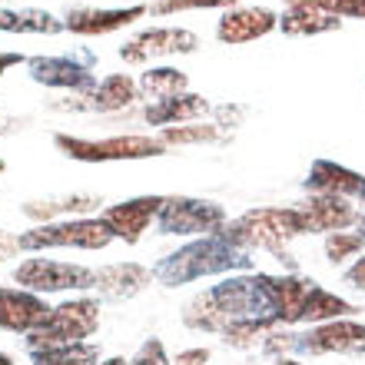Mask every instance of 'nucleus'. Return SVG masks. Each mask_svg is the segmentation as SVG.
Here are the masks:
<instances>
[{"instance_id": "nucleus-44", "label": "nucleus", "mask_w": 365, "mask_h": 365, "mask_svg": "<svg viewBox=\"0 0 365 365\" xmlns=\"http://www.w3.org/2000/svg\"><path fill=\"white\" fill-rule=\"evenodd\" d=\"M0 356H4V352H0Z\"/></svg>"}, {"instance_id": "nucleus-23", "label": "nucleus", "mask_w": 365, "mask_h": 365, "mask_svg": "<svg viewBox=\"0 0 365 365\" xmlns=\"http://www.w3.org/2000/svg\"><path fill=\"white\" fill-rule=\"evenodd\" d=\"M359 309L349 302V299L329 292V289L316 286L312 296L306 302V319L302 322H312V326H322V322H336V319H352Z\"/></svg>"}, {"instance_id": "nucleus-18", "label": "nucleus", "mask_w": 365, "mask_h": 365, "mask_svg": "<svg viewBox=\"0 0 365 365\" xmlns=\"http://www.w3.org/2000/svg\"><path fill=\"white\" fill-rule=\"evenodd\" d=\"M153 272L140 266V262H113L96 269V292L106 299H133L136 292H143L150 286Z\"/></svg>"}, {"instance_id": "nucleus-13", "label": "nucleus", "mask_w": 365, "mask_h": 365, "mask_svg": "<svg viewBox=\"0 0 365 365\" xmlns=\"http://www.w3.org/2000/svg\"><path fill=\"white\" fill-rule=\"evenodd\" d=\"M50 309L43 296L27 292V289H10L0 286V332H17V336H30L34 329L50 316Z\"/></svg>"}, {"instance_id": "nucleus-39", "label": "nucleus", "mask_w": 365, "mask_h": 365, "mask_svg": "<svg viewBox=\"0 0 365 365\" xmlns=\"http://www.w3.org/2000/svg\"><path fill=\"white\" fill-rule=\"evenodd\" d=\"M269 365H302V362H296L292 356H286V359H276V362H269Z\"/></svg>"}, {"instance_id": "nucleus-21", "label": "nucleus", "mask_w": 365, "mask_h": 365, "mask_svg": "<svg viewBox=\"0 0 365 365\" xmlns=\"http://www.w3.org/2000/svg\"><path fill=\"white\" fill-rule=\"evenodd\" d=\"M90 100L83 106L90 110H123L126 103H133L136 96V83L126 73H110V77L100 80V87L90 90Z\"/></svg>"}, {"instance_id": "nucleus-33", "label": "nucleus", "mask_w": 365, "mask_h": 365, "mask_svg": "<svg viewBox=\"0 0 365 365\" xmlns=\"http://www.w3.org/2000/svg\"><path fill=\"white\" fill-rule=\"evenodd\" d=\"M130 365H173V359L166 356L160 339H146L143 346L136 349V356L130 359Z\"/></svg>"}, {"instance_id": "nucleus-24", "label": "nucleus", "mask_w": 365, "mask_h": 365, "mask_svg": "<svg viewBox=\"0 0 365 365\" xmlns=\"http://www.w3.org/2000/svg\"><path fill=\"white\" fill-rule=\"evenodd\" d=\"M342 20L332 17V14H322V10H309V7H292L286 17L279 20L282 34L289 37H312V34H326V30H339Z\"/></svg>"}, {"instance_id": "nucleus-16", "label": "nucleus", "mask_w": 365, "mask_h": 365, "mask_svg": "<svg viewBox=\"0 0 365 365\" xmlns=\"http://www.w3.org/2000/svg\"><path fill=\"white\" fill-rule=\"evenodd\" d=\"M30 63V77L43 83V87H60V90H96L93 70L70 57H34Z\"/></svg>"}, {"instance_id": "nucleus-15", "label": "nucleus", "mask_w": 365, "mask_h": 365, "mask_svg": "<svg viewBox=\"0 0 365 365\" xmlns=\"http://www.w3.org/2000/svg\"><path fill=\"white\" fill-rule=\"evenodd\" d=\"M279 27V17L266 7H232L226 10L216 24L220 43H250L256 37H266L269 30Z\"/></svg>"}, {"instance_id": "nucleus-2", "label": "nucleus", "mask_w": 365, "mask_h": 365, "mask_svg": "<svg viewBox=\"0 0 365 365\" xmlns=\"http://www.w3.org/2000/svg\"><path fill=\"white\" fill-rule=\"evenodd\" d=\"M250 266L252 259L246 256V250L232 246L222 232H212V236H200V240L186 242L182 250L163 256L150 272L166 289H176V286H186V282H196L202 276L240 272V269H250Z\"/></svg>"}, {"instance_id": "nucleus-6", "label": "nucleus", "mask_w": 365, "mask_h": 365, "mask_svg": "<svg viewBox=\"0 0 365 365\" xmlns=\"http://www.w3.org/2000/svg\"><path fill=\"white\" fill-rule=\"evenodd\" d=\"M226 226V210L220 202L192 200V196H166L156 216V232L163 236H212Z\"/></svg>"}, {"instance_id": "nucleus-32", "label": "nucleus", "mask_w": 365, "mask_h": 365, "mask_svg": "<svg viewBox=\"0 0 365 365\" xmlns=\"http://www.w3.org/2000/svg\"><path fill=\"white\" fill-rule=\"evenodd\" d=\"M240 0H156V14H173V10H200V7H236Z\"/></svg>"}, {"instance_id": "nucleus-20", "label": "nucleus", "mask_w": 365, "mask_h": 365, "mask_svg": "<svg viewBox=\"0 0 365 365\" xmlns=\"http://www.w3.org/2000/svg\"><path fill=\"white\" fill-rule=\"evenodd\" d=\"M210 113V103L196 93H180L173 100H160V103L146 106V123L166 126V123H190L196 116Z\"/></svg>"}, {"instance_id": "nucleus-19", "label": "nucleus", "mask_w": 365, "mask_h": 365, "mask_svg": "<svg viewBox=\"0 0 365 365\" xmlns=\"http://www.w3.org/2000/svg\"><path fill=\"white\" fill-rule=\"evenodd\" d=\"M146 14L143 4L136 7H120V10H96V7H80L73 14H67V30L73 34H110V30L130 27L133 20H140Z\"/></svg>"}, {"instance_id": "nucleus-1", "label": "nucleus", "mask_w": 365, "mask_h": 365, "mask_svg": "<svg viewBox=\"0 0 365 365\" xmlns=\"http://www.w3.org/2000/svg\"><path fill=\"white\" fill-rule=\"evenodd\" d=\"M269 316H272V306H269L266 289H262L259 272L256 276L222 279V282L200 292L190 306L182 309V322L190 329H206V332H226L236 322L269 319Z\"/></svg>"}, {"instance_id": "nucleus-35", "label": "nucleus", "mask_w": 365, "mask_h": 365, "mask_svg": "<svg viewBox=\"0 0 365 365\" xmlns=\"http://www.w3.org/2000/svg\"><path fill=\"white\" fill-rule=\"evenodd\" d=\"M210 356H212V352H210V349H202V346L200 349H182L173 362L176 365H206V362H210Z\"/></svg>"}, {"instance_id": "nucleus-37", "label": "nucleus", "mask_w": 365, "mask_h": 365, "mask_svg": "<svg viewBox=\"0 0 365 365\" xmlns=\"http://www.w3.org/2000/svg\"><path fill=\"white\" fill-rule=\"evenodd\" d=\"M17 63H24L20 53H0V77H4V70L7 67H17Z\"/></svg>"}, {"instance_id": "nucleus-9", "label": "nucleus", "mask_w": 365, "mask_h": 365, "mask_svg": "<svg viewBox=\"0 0 365 365\" xmlns=\"http://www.w3.org/2000/svg\"><path fill=\"white\" fill-rule=\"evenodd\" d=\"M306 356H365V326L356 319H336L299 332V349Z\"/></svg>"}, {"instance_id": "nucleus-40", "label": "nucleus", "mask_w": 365, "mask_h": 365, "mask_svg": "<svg viewBox=\"0 0 365 365\" xmlns=\"http://www.w3.org/2000/svg\"><path fill=\"white\" fill-rule=\"evenodd\" d=\"M356 226H359V232H362V236H365V212H362V216H359V222H356Z\"/></svg>"}, {"instance_id": "nucleus-36", "label": "nucleus", "mask_w": 365, "mask_h": 365, "mask_svg": "<svg viewBox=\"0 0 365 365\" xmlns=\"http://www.w3.org/2000/svg\"><path fill=\"white\" fill-rule=\"evenodd\" d=\"M20 250V236H7V232L0 230V259H7L10 252Z\"/></svg>"}, {"instance_id": "nucleus-38", "label": "nucleus", "mask_w": 365, "mask_h": 365, "mask_svg": "<svg viewBox=\"0 0 365 365\" xmlns=\"http://www.w3.org/2000/svg\"><path fill=\"white\" fill-rule=\"evenodd\" d=\"M100 365H130V359H123V356H110V359H103Z\"/></svg>"}, {"instance_id": "nucleus-29", "label": "nucleus", "mask_w": 365, "mask_h": 365, "mask_svg": "<svg viewBox=\"0 0 365 365\" xmlns=\"http://www.w3.org/2000/svg\"><path fill=\"white\" fill-rule=\"evenodd\" d=\"M96 202L100 200H90V196H73V200H53V202H47V206H43V202H27V206H24V212H27L30 220H43L47 222L50 216H53V212H87V210H93Z\"/></svg>"}, {"instance_id": "nucleus-8", "label": "nucleus", "mask_w": 365, "mask_h": 365, "mask_svg": "<svg viewBox=\"0 0 365 365\" xmlns=\"http://www.w3.org/2000/svg\"><path fill=\"white\" fill-rule=\"evenodd\" d=\"M53 143L80 163H113V160H146V156L166 153L163 140H150V136H110V140H80V136L57 133Z\"/></svg>"}, {"instance_id": "nucleus-26", "label": "nucleus", "mask_w": 365, "mask_h": 365, "mask_svg": "<svg viewBox=\"0 0 365 365\" xmlns=\"http://www.w3.org/2000/svg\"><path fill=\"white\" fill-rule=\"evenodd\" d=\"M140 90L146 96H153L156 103L160 100H173L186 90V73L182 70H173V67H156V70H146L140 77Z\"/></svg>"}, {"instance_id": "nucleus-14", "label": "nucleus", "mask_w": 365, "mask_h": 365, "mask_svg": "<svg viewBox=\"0 0 365 365\" xmlns=\"http://www.w3.org/2000/svg\"><path fill=\"white\" fill-rule=\"evenodd\" d=\"M299 212H302L309 232H326V236L356 226L362 216L352 206V200H342V196H309L306 202H299Z\"/></svg>"}, {"instance_id": "nucleus-5", "label": "nucleus", "mask_w": 365, "mask_h": 365, "mask_svg": "<svg viewBox=\"0 0 365 365\" xmlns=\"http://www.w3.org/2000/svg\"><path fill=\"white\" fill-rule=\"evenodd\" d=\"M116 236L106 230L103 220H57V222H40L34 230L20 236V250H106Z\"/></svg>"}, {"instance_id": "nucleus-3", "label": "nucleus", "mask_w": 365, "mask_h": 365, "mask_svg": "<svg viewBox=\"0 0 365 365\" xmlns=\"http://www.w3.org/2000/svg\"><path fill=\"white\" fill-rule=\"evenodd\" d=\"M302 232H309V230H306V220H302L299 206H286V210L262 206V210L242 212L240 220L222 226V236L232 246H240V250H269V252H276V259H282L286 242L302 236Z\"/></svg>"}, {"instance_id": "nucleus-42", "label": "nucleus", "mask_w": 365, "mask_h": 365, "mask_svg": "<svg viewBox=\"0 0 365 365\" xmlns=\"http://www.w3.org/2000/svg\"><path fill=\"white\" fill-rule=\"evenodd\" d=\"M4 170H7V163H4V160H0V176H4Z\"/></svg>"}, {"instance_id": "nucleus-22", "label": "nucleus", "mask_w": 365, "mask_h": 365, "mask_svg": "<svg viewBox=\"0 0 365 365\" xmlns=\"http://www.w3.org/2000/svg\"><path fill=\"white\" fill-rule=\"evenodd\" d=\"M63 27L67 24L47 10H0V30H10V34H60Z\"/></svg>"}, {"instance_id": "nucleus-28", "label": "nucleus", "mask_w": 365, "mask_h": 365, "mask_svg": "<svg viewBox=\"0 0 365 365\" xmlns=\"http://www.w3.org/2000/svg\"><path fill=\"white\" fill-rule=\"evenodd\" d=\"M365 246V236L359 230H339V232H329L326 236V259L332 266L346 262L349 256H359Z\"/></svg>"}, {"instance_id": "nucleus-31", "label": "nucleus", "mask_w": 365, "mask_h": 365, "mask_svg": "<svg viewBox=\"0 0 365 365\" xmlns=\"http://www.w3.org/2000/svg\"><path fill=\"white\" fill-rule=\"evenodd\" d=\"M289 7L322 10L332 17H365V0H286Z\"/></svg>"}, {"instance_id": "nucleus-41", "label": "nucleus", "mask_w": 365, "mask_h": 365, "mask_svg": "<svg viewBox=\"0 0 365 365\" xmlns=\"http://www.w3.org/2000/svg\"><path fill=\"white\" fill-rule=\"evenodd\" d=\"M0 365H17V362H10V356H0Z\"/></svg>"}, {"instance_id": "nucleus-10", "label": "nucleus", "mask_w": 365, "mask_h": 365, "mask_svg": "<svg viewBox=\"0 0 365 365\" xmlns=\"http://www.w3.org/2000/svg\"><path fill=\"white\" fill-rule=\"evenodd\" d=\"M163 202H166V196H136V200L106 206L100 220L106 222V230L113 232L116 240H123L126 246H133V242L143 240V232L150 230V222H156Z\"/></svg>"}, {"instance_id": "nucleus-17", "label": "nucleus", "mask_w": 365, "mask_h": 365, "mask_svg": "<svg viewBox=\"0 0 365 365\" xmlns=\"http://www.w3.org/2000/svg\"><path fill=\"white\" fill-rule=\"evenodd\" d=\"M306 190L316 196H342V200H362L365 192V176L352 173L346 166L329 163V160H316L306 176Z\"/></svg>"}, {"instance_id": "nucleus-27", "label": "nucleus", "mask_w": 365, "mask_h": 365, "mask_svg": "<svg viewBox=\"0 0 365 365\" xmlns=\"http://www.w3.org/2000/svg\"><path fill=\"white\" fill-rule=\"evenodd\" d=\"M279 329V319H246V322H236L222 332V342L232 349H256L259 342H266L269 332Z\"/></svg>"}, {"instance_id": "nucleus-43", "label": "nucleus", "mask_w": 365, "mask_h": 365, "mask_svg": "<svg viewBox=\"0 0 365 365\" xmlns=\"http://www.w3.org/2000/svg\"><path fill=\"white\" fill-rule=\"evenodd\" d=\"M362 202H365V192H362Z\"/></svg>"}, {"instance_id": "nucleus-4", "label": "nucleus", "mask_w": 365, "mask_h": 365, "mask_svg": "<svg viewBox=\"0 0 365 365\" xmlns=\"http://www.w3.org/2000/svg\"><path fill=\"white\" fill-rule=\"evenodd\" d=\"M96 329H100V302L87 296L67 299V302L50 309V316L27 336V352L90 342V336H93Z\"/></svg>"}, {"instance_id": "nucleus-7", "label": "nucleus", "mask_w": 365, "mask_h": 365, "mask_svg": "<svg viewBox=\"0 0 365 365\" xmlns=\"http://www.w3.org/2000/svg\"><path fill=\"white\" fill-rule=\"evenodd\" d=\"M14 282L27 292L47 296V292H83V289L96 286V272L87 266H73V262H57V259H40L30 256L14 269Z\"/></svg>"}, {"instance_id": "nucleus-30", "label": "nucleus", "mask_w": 365, "mask_h": 365, "mask_svg": "<svg viewBox=\"0 0 365 365\" xmlns=\"http://www.w3.org/2000/svg\"><path fill=\"white\" fill-rule=\"evenodd\" d=\"M163 143H212L220 140V130L210 123H182V126H170L160 136Z\"/></svg>"}, {"instance_id": "nucleus-11", "label": "nucleus", "mask_w": 365, "mask_h": 365, "mask_svg": "<svg viewBox=\"0 0 365 365\" xmlns=\"http://www.w3.org/2000/svg\"><path fill=\"white\" fill-rule=\"evenodd\" d=\"M200 47V37L192 30H176V27H156L143 30L140 37L120 47V57L126 63H146L150 57H170V53H192Z\"/></svg>"}, {"instance_id": "nucleus-25", "label": "nucleus", "mask_w": 365, "mask_h": 365, "mask_svg": "<svg viewBox=\"0 0 365 365\" xmlns=\"http://www.w3.org/2000/svg\"><path fill=\"white\" fill-rule=\"evenodd\" d=\"M30 362L34 365H100V346L77 342V346L37 349V352H30Z\"/></svg>"}, {"instance_id": "nucleus-12", "label": "nucleus", "mask_w": 365, "mask_h": 365, "mask_svg": "<svg viewBox=\"0 0 365 365\" xmlns=\"http://www.w3.org/2000/svg\"><path fill=\"white\" fill-rule=\"evenodd\" d=\"M262 289L269 296V306H272V316L279 319V326H296L306 319V302L312 296L316 282L312 279H302V276H262Z\"/></svg>"}, {"instance_id": "nucleus-34", "label": "nucleus", "mask_w": 365, "mask_h": 365, "mask_svg": "<svg viewBox=\"0 0 365 365\" xmlns=\"http://www.w3.org/2000/svg\"><path fill=\"white\" fill-rule=\"evenodd\" d=\"M342 286L352 289V292H362L365 296V256H356V262L342 272Z\"/></svg>"}]
</instances>
